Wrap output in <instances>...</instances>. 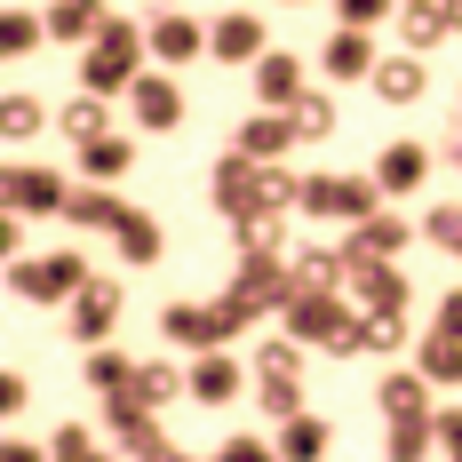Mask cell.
Segmentation results:
<instances>
[{
	"label": "cell",
	"mask_w": 462,
	"mask_h": 462,
	"mask_svg": "<svg viewBox=\"0 0 462 462\" xmlns=\"http://www.w3.org/2000/svg\"><path fill=\"white\" fill-rule=\"evenodd\" d=\"M112 239H120V255H128V263H152V255H160V224H152V216H128Z\"/></svg>",
	"instance_id": "obj_21"
},
{
	"label": "cell",
	"mask_w": 462,
	"mask_h": 462,
	"mask_svg": "<svg viewBox=\"0 0 462 462\" xmlns=\"http://www.w3.org/2000/svg\"><path fill=\"white\" fill-rule=\"evenodd\" d=\"M439 335H462V295H447V303H439Z\"/></svg>",
	"instance_id": "obj_32"
},
{
	"label": "cell",
	"mask_w": 462,
	"mask_h": 462,
	"mask_svg": "<svg viewBox=\"0 0 462 462\" xmlns=\"http://www.w3.org/2000/svg\"><path fill=\"white\" fill-rule=\"evenodd\" d=\"M104 24H112V8H104V0H48V41H96V32H104Z\"/></svg>",
	"instance_id": "obj_8"
},
{
	"label": "cell",
	"mask_w": 462,
	"mask_h": 462,
	"mask_svg": "<svg viewBox=\"0 0 462 462\" xmlns=\"http://www.w3.org/2000/svg\"><path fill=\"white\" fill-rule=\"evenodd\" d=\"M287 120H295V136L311 143V136H327V128H335V96H319V88H303V104H295V112H287Z\"/></svg>",
	"instance_id": "obj_18"
},
{
	"label": "cell",
	"mask_w": 462,
	"mask_h": 462,
	"mask_svg": "<svg viewBox=\"0 0 462 462\" xmlns=\"http://www.w3.org/2000/svg\"><path fill=\"white\" fill-rule=\"evenodd\" d=\"M41 41H48V16H32V8H0V48H8V56H32Z\"/></svg>",
	"instance_id": "obj_16"
},
{
	"label": "cell",
	"mask_w": 462,
	"mask_h": 462,
	"mask_svg": "<svg viewBox=\"0 0 462 462\" xmlns=\"http://www.w3.org/2000/svg\"><path fill=\"white\" fill-rule=\"evenodd\" d=\"M88 374H96V383H104V391H128V383H136L120 351H96V359H88Z\"/></svg>",
	"instance_id": "obj_28"
},
{
	"label": "cell",
	"mask_w": 462,
	"mask_h": 462,
	"mask_svg": "<svg viewBox=\"0 0 462 462\" xmlns=\"http://www.w3.org/2000/svg\"><path fill=\"white\" fill-rule=\"evenodd\" d=\"M128 104H136L143 128H176V120H184V88H176V72H143L136 88H128Z\"/></svg>",
	"instance_id": "obj_6"
},
{
	"label": "cell",
	"mask_w": 462,
	"mask_h": 462,
	"mask_svg": "<svg viewBox=\"0 0 462 462\" xmlns=\"http://www.w3.org/2000/svg\"><path fill=\"white\" fill-rule=\"evenodd\" d=\"M41 120H48V112H41V96H24V88L8 96V112H0V128H8V136H32Z\"/></svg>",
	"instance_id": "obj_25"
},
{
	"label": "cell",
	"mask_w": 462,
	"mask_h": 462,
	"mask_svg": "<svg viewBox=\"0 0 462 462\" xmlns=\"http://www.w3.org/2000/svg\"><path fill=\"white\" fill-rule=\"evenodd\" d=\"M208 56H224V64H247V72H255V64L272 56L263 16H255V8H224V16L208 24Z\"/></svg>",
	"instance_id": "obj_1"
},
{
	"label": "cell",
	"mask_w": 462,
	"mask_h": 462,
	"mask_svg": "<svg viewBox=\"0 0 462 462\" xmlns=\"http://www.w3.org/2000/svg\"><path fill=\"white\" fill-rule=\"evenodd\" d=\"M447 24H455V32H462V0H447Z\"/></svg>",
	"instance_id": "obj_35"
},
{
	"label": "cell",
	"mask_w": 462,
	"mask_h": 462,
	"mask_svg": "<svg viewBox=\"0 0 462 462\" xmlns=\"http://www.w3.org/2000/svg\"><path fill=\"white\" fill-rule=\"evenodd\" d=\"M112 311H120V295H112L104 279H88V287H80V303H72V327H80V343H96V335L112 327Z\"/></svg>",
	"instance_id": "obj_14"
},
{
	"label": "cell",
	"mask_w": 462,
	"mask_h": 462,
	"mask_svg": "<svg viewBox=\"0 0 462 462\" xmlns=\"http://www.w3.org/2000/svg\"><path fill=\"white\" fill-rule=\"evenodd\" d=\"M374 96L383 104H415L422 96V56H383L374 64Z\"/></svg>",
	"instance_id": "obj_11"
},
{
	"label": "cell",
	"mask_w": 462,
	"mask_h": 462,
	"mask_svg": "<svg viewBox=\"0 0 462 462\" xmlns=\"http://www.w3.org/2000/svg\"><path fill=\"white\" fill-rule=\"evenodd\" d=\"M152 24V56H160V72H176L191 56H208V24L184 16V8H160V16H143Z\"/></svg>",
	"instance_id": "obj_2"
},
{
	"label": "cell",
	"mask_w": 462,
	"mask_h": 462,
	"mask_svg": "<svg viewBox=\"0 0 462 462\" xmlns=\"http://www.w3.org/2000/svg\"><path fill=\"white\" fill-rule=\"evenodd\" d=\"M422 447H430L422 422H391V462H422Z\"/></svg>",
	"instance_id": "obj_27"
},
{
	"label": "cell",
	"mask_w": 462,
	"mask_h": 462,
	"mask_svg": "<svg viewBox=\"0 0 462 462\" xmlns=\"http://www.w3.org/2000/svg\"><path fill=\"white\" fill-rule=\"evenodd\" d=\"M80 160H88V176H120L136 152H128V136H96V143H80Z\"/></svg>",
	"instance_id": "obj_23"
},
{
	"label": "cell",
	"mask_w": 462,
	"mask_h": 462,
	"mask_svg": "<svg viewBox=\"0 0 462 462\" xmlns=\"http://www.w3.org/2000/svg\"><path fill=\"white\" fill-rule=\"evenodd\" d=\"M287 143H295V120H287V112H255V120L239 128V152H247V160H272Z\"/></svg>",
	"instance_id": "obj_12"
},
{
	"label": "cell",
	"mask_w": 462,
	"mask_h": 462,
	"mask_svg": "<svg viewBox=\"0 0 462 462\" xmlns=\"http://www.w3.org/2000/svg\"><path fill=\"white\" fill-rule=\"evenodd\" d=\"M64 136L72 143H96V136H112V128H104V96H72V104H64Z\"/></svg>",
	"instance_id": "obj_17"
},
{
	"label": "cell",
	"mask_w": 462,
	"mask_h": 462,
	"mask_svg": "<svg viewBox=\"0 0 462 462\" xmlns=\"http://www.w3.org/2000/svg\"><path fill=\"white\" fill-rule=\"evenodd\" d=\"M447 32H455V24H447V8H439V0H415V8H399V41H407V56H430Z\"/></svg>",
	"instance_id": "obj_9"
},
{
	"label": "cell",
	"mask_w": 462,
	"mask_h": 462,
	"mask_svg": "<svg viewBox=\"0 0 462 462\" xmlns=\"http://www.w3.org/2000/svg\"><path fill=\"white\" fill-rule=\"evenodd\" d=\"M224 462H272V447H255V439H231Z\"/></svg>",
	"instance_id": "obj_30"
},
{
	"label": "cell",
	"mask_w": 462,
	"mask_h": 462,
	"mask_svg": "<svg viewBox=\"0 0 462 462\" xmlns=\"http://www.w3.org/2000/svg\"><path fill=\"white\" fill-rule=\"evenodd\" d=\"M56 462H104V455H96V447H80V430H72V439H56Z\"/></svg>",
	"instance_id": "obj_31"
},
{
	"label": "cell",
	"mask_w": 462,
	"mask_h": 462,
	"mask_svg": "<svg viewBox=\"0 0 462 462\" xmlns=\"http://www.w3.org/2000/svg\"><path fill=\"white\" fill-rule=\"evenodd\" d=\"M64 216H72L80 231H120V224H128V208H120L112 191H72V208H64Z\"/></svg>",
	"instance_id": "obj_15"
},
{
	"label": "cell",
	"mask_w": 462,
	"mask_h": 462,
	"mask_svg": "<svg viewBox=\"0 0 462 462\" xmlns=\"http://www.w3.org/2000/svg\"><path fill=\"white\" fill-rule=\"evenodd\" d=\"M439 439H447V455L462 462V415H447V422H439Z\"/></svg>",
	"instance_id": "obj_33"
},
{
	"label": "cell",
	"mask_w": 462,
	"mask_h": 462,
	"mask_svg": "<svg viewBox=\"0 0 462 462\" xmlns=\"http://www.w3.org/2000/svg\"><path fill=\"white\" fill-rule=\"evenodd\" d=\"M255 96H263V112H295V104H303V64H295L287 48H272V56L255 64Z\"/></svg>",
	"instance_id": "obj_7"
},
{
	"label": "cell",
	"mask_w": 462,
	"mask_h": 462,
	"mask_svg": "<svg viewBox=\"0 0 462 462\" xmlns=\"http://www.w3.org/2000/svg\"><path fill=\"white\" fill-rule=\"evenodd\" d=\"M16 287H24L32 303H64V295H80V287H88V263H80V255H41V263H24V272H16Z\"/></svg>",
	"instance_id": "obj_3"
},
{
	"label": "cell",
	"mask_w": 462,
	"mask_h": 462,
	"mask_svg": "<svg viewBox=\"0 0 462 462\" xmlns=\"http://www.w3.org/2000/svg\"><path fill=\"white\" fill-rule=\"evenodd\" d=\"M191 391H199V399H231V391H239V367H231V359H199Z\"/></svg>",
	"instance_id": "obj_24"
},
{
	"label": "cell",
	"mask_w": 462,
	"mask_h": 462,
	"mask_svg": "<svg viewBox=\"0 0 462 462\" xmlns=\"http://www.w3.org/2000/svg\"><path fill=\"white\" fill-rule=\"evenodd\" d=\"M391 8H399V0H335V16H343V24H359V32H374Z\"/></svg>",
	"instance_id": "obj_26"
},
{
	"label": "cell",
	"mask_w": 462,
	"mask_h": 462,
	"mask_svg": "<svg viewBox=\"0 0 462 462\" xmlns=\"http://www.w3.org/2000/svg\"><path fill=\"white\" fill-rule=\"evenodd\" d=\"M383 407H391V422H422V374H391Z\"/></svg>",
	"instance_id": "obj_20"
},
{
	"label": "cell",
	"mask_w": 462,
	"mask_h": 462,
	"mask_svg": "<svg viewBox=\"0 0 462 462\" xmlns=\"http://www.w3.org/2000/svg\"><path fill=\"white\" fill-rule=\"evenodd\" d=\"M399 8H415V0H399ZM439 8H447V0H439Z\"/></svg>",
	"instance_id": "obj_36"
},
{
	"label": "cell",
	"mask_w": 462,
	"mask_h": 462,
	"mask_svg": "<svg viewBox=\"0 0 462 462\" xmlns=\"http://www.w3.org/2000/svg\"><path fill=\"white\" fill-rule=\"evenodd\" d=\"M430 239H439V247H462V208H439V216H430Z\"/></svg>",
	"instance_id": "obj_29"
},
{
	"label": "cell",
	"mask_w": 462,
	"mask_h": 462,
	"mask_svg": "<svg viewBox=\"0 0 462 462\" xmlns=\"http://www.w3.org/2000/svg\"><path fill=\"white\" fill-rule=\"evenodd\" d=\"M8 462H41V455H32V447H8Z\"/></svg>",
	"instance_id": "obj_34"
},
{
	"label": "cell",
	"mask_w": 462,
	"mask_h": 462,
	"mask_svg": "<svg viewBox=\"0 0 462 462\" xmlns=\"http://www.w3.org/2000/svg\"><path fill=\"white\" fill-rule=\"evenodd\" d=\"M136 80H143V56H128V48H104V41H96L88 56H80V88H88V96L136 88Z\"/></svg>",
	"instance_id": "obj_5"
},
{
	"label": "cell",
	"mask_w": 462,
	"mask_h": 462,
	"mask_svg": "<svg viewBox=\"0 0 462 462\" xmlns=\"http://www.w3.org/2000/svg\"><path fill=\"white\" fill-rule=\"evenodd\" d=\"M287 8H303V0H287Z\"/></svg>",
	"instance_id": "obj_37"
},
{
	"label": "cell",
	"mask_w": 462,
	"mask_h": 462,
	"mask_svg": "<svg viewBox=\"0 0 462 462\" xmlns=\"http://www.w3.org/2000/svg\"><path fill=\"white\" fill-rule=\"evenodd\" d=\"M422 374H430V383H462V335H430Z\"/></svg>",
	"instance_id": "obj_22"
},
{
	"label": "cell",
	"mask_w": 462,
	"mask_h": 462,
	"mask_svg": "<svg viewBox=\"0 0 462 462\" xmlns=\"http://www.w3.org/2000/svg\"><path fill=\"white\" fill-rule=\"evenodd\" d=\"M8 208L48 216V208H72V191H64V176H48V168H24V176H8Z\"/></svg>",
	"instance_id": "obj_10"
},
{
	"label": "cell",
	"mask_w": 462,
	"mask_h": 462,
	"mask_svg": "<svg viewBox=\"0 0 462 462\" xmlns=\"http://www.w3.org/2000/svg\"><path fill=\"white\" fill-rule=\"evenodd\" d=\"M422 168H430V160H422V143H391V152L374 160V184H383V191H415Z\"/></svg>",
	"instance_id": "obj_13"
},
{
	"label": "cell",
	"mask_w": 462,
	"mask_h": 462,
	"mask_svg": "<svg viewBox=\"0 0 462 462\" xmlns=\"http://www.w3.org/2000/svg\"><path fill=\"white\" fill-rule=\"evenodd\" d=\"M319 64L335 72V80H374V32H359V24H335L327 32V48H319Z\"/></svg>",
	"instance_id": "obj_4"
},
{
	"label": "cell",
	"mask_w": 462,
	"mask_h": 462,
	"mask_svg": "<svg viewBox=\"0 0 462 462\" xmlns=\"http://www.w3.org/2000/svg\"><path fill=\"white\" fill-rule=\"evenodd\" d=\"M319 447H327V430L311 415H295L287 430H279V455H287V462H319Z\"/></svg>",
	"instance_id": "obj_19"
}]
</instances>
